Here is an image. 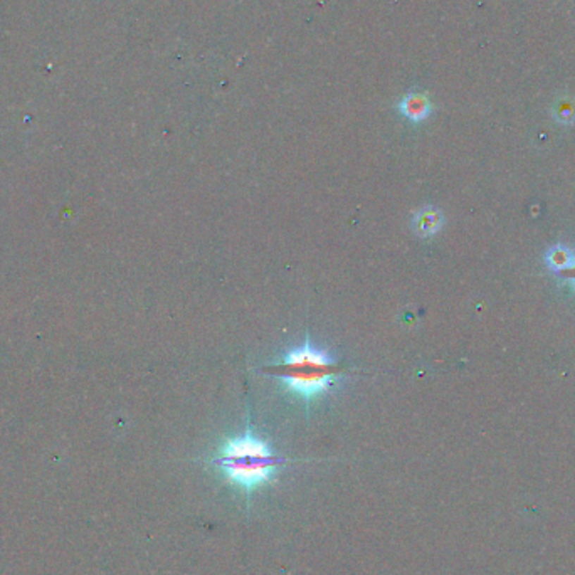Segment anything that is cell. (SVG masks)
Segmentation results:
<instances>
[{
    "instance_id": "cell-1",
    "label": "cell",
    "mask_w": 575,
    "mask_h": 575,
    "mask_svg": "<svg viewBox=\"0 0 575 575\" xmlns=\"http://www.w3.org/2000/svg\"><path fill=\"white\" fill-rule=\"evenodd\" d=\"M263 372L278 378L288 392L311 402L332 389L335 381L347 369L330 352L313 347L310 337H307L303 347L290 350L271 365H264Z\"/></svg>"
},
{
    "instance_id": "cell-2",
    "label": "cell",
    "mask_w": 575,
    "mask_h": 575,
    "mask_svg": "<svg viewBox=\"0 0 575 575\" xmlns=\"http://www.w3.org/2000/svg\"><path fill=\"white\" fill-rule=\"evenodd\" d=\"M285 463V457L274 455L271 447L256 438L249 428L241 438L225 441L212 459V464L221 469L225 479L244 493H252L268 485Z\"/></svg>"
},
{
    "instance_id": "cell-3",
    "label": "cell",
    "mask_w": 575,
    "mask_h": 575,
    "mask_svg": "<svg viewBox=\"0 0 575 575\" xmlns=\"http://www.w3.org/2000/svg\"><path fill=\"white\" fill-rule=\"evenodd\" d=\"M397 110L406 120L412 121V123H421V121L428 120L433 113V103L426 93L411 91L399 99Z\"/></svg>"
},
{
    "instance_id": "cell-4",
    "label": "cell",
    "mask_w": 575,
    "mask_h": 575,
    "mask_svg": "<svg viewBox=\"0 0 575 575\" xmlns=\"http://www.w3.org/2000/svg\"><path fill=\"white\" fill-rule=\"evenodd\" d=\"M444 224V216L435 207H422L412 216V229L419 237H431L439 233Z\"/></svg>"
},
{
    "instance_id": "cell-5",
    "label": "cell",
    "mask_w": 575,
    "mask_h": 575,
    "mask_svg": "<svg viewBox=\"0 0 575 575\" xmlns=\"http://www.w3.org/2000/svg\"><path fill=\"white\" fill-rule=\"evenodd\" d=\"M574 261H575L574 252L567 249L565 246H553L545 254V264L552 269V271L559 274L567 271L570 266L574 264Z\"/></svg>"
},
{
    "instance_id": "cell-6",
    "label": "cell",
    "mask_w": 575,
    "mask_h": 575,
    "mask_svg": "<svg viewBox=\"0 0 575 575\" xmlns=\"http://www.w3.org/2000/svg\"><path fill=\"white\" fill-rule=\"evenodd\" d=\"M553 118L560 125L575 123V101L569 96H564L553 104Z\"/></svg>"
},
{
    "instance_id": "cell-7",
    "label": "cell",
    "mask_w": 575,
    "mask_h": 575,
    "mask_svg": "<svg viewBox=\"0 0 575 575\" xmlns=\"http://www.w3.org/2000/svg\"><path fill=\"white\" fill-rule=\"evenodd\" d=\"M560 274L565 278V280H569L570 283H572V286L575 288V261H574V264L570 266V268L567 269V271H564V273H560Z\"/></svg>"
}]
</instances>
